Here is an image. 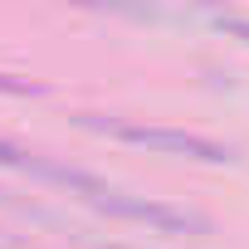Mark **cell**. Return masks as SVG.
I'll return each mask as SVG.
<instances>
[{
	"label": "cell",
	"instance_id": "4",
	"mask_svg": "<svg viewBox=\"0 0 249 249\" xmlns=\"http://www.w3.org/2000/svg\"><path fill=\"white\" fill-rule=\"evenodd\" d=\"M220 25H225V30H234V35H244V39H249V20H220Z\"/></svg>",
	"mask_w": 249,
	"mask_h": 249
},
{
	"label": "cell",
	"instance_id": "5",
	"mask_svg": "<svg viewBox=\"0 0 249 249\" xmlns=\"http://www.w3.org/2000/svg\"><path fill=\"white\" fill-rule=\"evenodd\" d=\"M112 249H122V244H112Z\"/></svg>",
	"mask_w": 249,
	"mask_h": 249
},
{
	"label": "cell",
	"instance_id": "2",
	"mask_svg": "<svg viewBox=\"0 0 249 249\" xmlns=\"http://www.w3.org/2000/svg\"><path fill=\"white\" fill-rule=\"evenodd\" d=\"M88 205L107 210V215H122V220H142V225H161V230H205L200 215H186V210H171V205H157V200H132L112 186H103Z\"/></svg>",
	"mask_w": 249,
	"mask_h": 249
},
{
	"label": "cell",
	"instance_id": "3",
	"mask_svg": "<svg viewBox=\"0 0 249 249\" xmlns=\"http://www.w3.org/2000/svg\"><path fill=\"white\" fill-rule=\"evenodd\" d=\"M0 93H39V83H15V78H0Z\"/></svg>",
	"mask_w": 249,
	"mask_h": 249
},
{
	"label": "cell",
	"instance_id": "1",
	"mask_svg": "<svg viewBox=\"0 0 249 249\" xmlns=\"http://www.w3.org/2000/svg\"><path fill=\"white\" fill-rule=\"evenodd\" d=\"M83 127H98V132H107V137H117V142H132V147H147V152H171V157H191V161H210V166H220V161H230L234 152L230 147H220V142H210V137H200V132H176V127H142V122H107V117H78Z\"/></svg>",
	"mask_w": 249,
	"mask_h": 249
}]
</instances>
